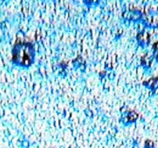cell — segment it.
<instances>
[{
  "label": "cell",
  "instance_id": "1",
  "mask_svg": "<svg viewBox=\"0 0 158 148\" xmlns=\"http://www.w3.org/2000/svg\"><path fill=\"white\" fill-rule=\"evenodd\" d=\"M12 55L14 62L23 66H29L34 57L32 45L28 43H17L13 50Z\"/></svg>",
  "mask_w": 158,
  "mask_h": 148
}]
</instances>
